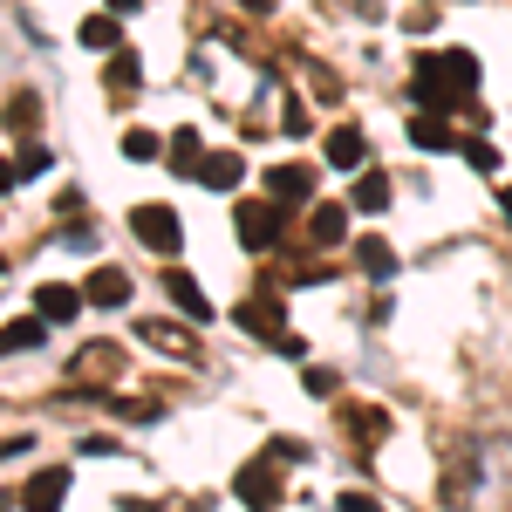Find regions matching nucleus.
<instances>
[{"label":"nucleus","instance_id":"1","mask_svg":"<svg viewBox=\"0 0 512 512\" xmlns=\"http://www.w3.org/2000/svg\"><path fill=\"white\" fill-rule=\"evenodd\" d=\"M410 89H417L424 110H444V117H451V110L478 89V62L465 55V48H451V55H424L417 76H410Z\"/></svg>","mask_w":512,"mask_h":512},{"label":"nucleus","instance_id":"2","mask_svg":"<svg viewBox=\"0 0 512 512\" xmlns=\"http://www.w3.org/2000/svg\"><path fill=\"white\" fill-rule=\"evenodd\" d=\"M130 233L144 239L151 253H178V246H185V219H178L171 205H137V212H130Z\"/></svg>","mask_w":512,"mask_h":512},{"label":"nucleus","instance_id":"3","mask_svg":"<svg viewBox=\"0 0 512 512\" xmlns=\"http://www.w3.org/2000/svg\"><path fill=\"white\" fill-rule=\"evenodd\" d=\"M280 226H287V205H280V198H246V205H239V239H246L253 253H267L280 239Z\"/></svg>","mask_w":512,"mask_h":512},{"label":"nucleus","instance_id":"4","mask_svg":"<svg viewBox=\"0 0 512 512\" xmlns=\"http://www.w3.org/2000/svg\"><path fill=\"white\" fill-rule=\"evenodd\" d=\"M55 499H69V472H62V465H41V472L21 485V506H28V512H48Z\"/></svg>","mask_w":512,"mask_h":512},{"label":"nucleus","instance_id":"5","mask_svg":"<svg viewBox=\"0 0 512 512\" xmlns=\"http://www.w3.org/2000/svg\"><path fill=\"white\" fill-rule=\"evenodd\" d=\"M410 144L417 151H458V130L444 123V110H417L410 117Z\"/></svg>","mask_w":512,"mask_h":512},{"label":"nucleus","instance_id":"6","mask_svg":"<svg viewBox=\"0 0 512 512\" xmlns=\"http://www.w3.org/2000/svg\"><path fill=\"white\" fill-rule=\"evenodd\" d=\"M239 178H246V158L239 151H205V164H198V185L205 192H233Z\"/></svg>","mask_w":512,"mask_h":512},{"label":"nucleus","instance_id":"7","mask_svg":"<svg viewBox=\"0 0 512 512\" xmlns=\"http://www.w3.org/2000/svg\"><path fill=\"white\" fill-rule=\"evenodd\" d=\"M280 465V458H274ZM274 465H246V472L233 478V492L246 499V506H280V478H274Z\"/></svg>","mask_w":512,"mask_h":512},{"label":"nucleus","instance_id":"8","mask_svg":"<svg viewBox=\"0 0 512 512\" xmlns=\"http://www.w3.org/2000/svg\"><path fill=\"white\" fill-rule=\"evenodd\" d=\"M164 294H171V301H178L192 321H212V301H205V287H198L185 267H164Z\"/></svg>","mask_w":512,"mask_h":512},{"label":"nucleus","instance_id":"9","mask_svg":"<svg viewBox=\"0 0 512 512\" xmlns=\"http://www.w3.org/2000/svg\"><path fill=\"white\" fill-rule=\"evenodd\" d=\"M267 192L280 205H301V198H315V171L308 164H280V171H267Z\"/></svg>","mask_w":512,"mask_h":512},{"label":"nucleus","instance_id":"10","mask_svg":"<svg viewBox=\"0 0 512 512\" xmlns=\"http://www.w3.org/2000/svg\"><path fill=\"white\" fill-rule=\"evenodd\" d=\"M82 294H89V308H123V301H130V274H123V267H96Z\"/></svg>","mask_w":512,"mask_h":512},{"label":"nucleus","instance_id":"11","mask_svg":"<svg viewBox=\"0 0 512 512\" xmlns=\"http://www.w3.org/2000/svg\"><path fill=\"white\" fill-rule=\"evenodd\" d=\"M82 301H89V294H76L69 280H48V287L35 294V308H41L48 321H76V315H82Z\"/></svg>","mask_w":512,"mask_h":512},{"label":"nucleus","instance_id":"12","mask_svg":"<svg viewBox=\"0 0 512 512\" xmlns=\"http://www.w3.org/2000/svg\"><path fill=\"white\" fill-rule=\"evenodd\" d=\"M308 239H315V246H335V239H349V205H315V219H308Z\"/></svg>","mask_w":512,"mask_h":512},{"label":"nucleus","instance_id":"13","mask_svg":"<svg viewBox=\"0 0 512 512\" xmlns=\"http://www.w3.org/2000/svg\"><path fill=\"white\" fill-rule=\"evenodd\" d=\"M233 321H239V328H253V335H267V342H274L280 328H287L274 301H239V308H233Z\"/></svg>","mask_w":512,"mask_h":512},{"label":"nucleus","instance_id":"14","mask_svg":"<svg viewBox=\"0 0 512 512\" xmlns=\"http://www.w3.org/2000/svg\"><path fill=\"white\" fill-rule=\"evenodd\" d=\"M355 260H362V274H376V280H390V274H396L390 239H355Z\"/></svg>","mask_w":512,"mask_h":512},{"label":"nucleus","instance_id":"15","mask_svg":"<svg viewBox=\"0 0 512 512\" xmlns=\"http://www.w3.org/2000/svg\"><path fill=\"white\" fill-rule=\"evenodd\" d=\"M41 335H48V315H35V321H7V328H0V355H7V349H41Z\"/></svg>","mask_w":512,"mask_h":512},{"label":"nucleus","instance_id":"16","mask_svg":"<svg viewBox=\"0 0 512 512\" xmlns=\"http://www.w3.org/2000/svg\"><path fill=\"white\" fill-rule=\"evenodd\" d=\"M362 151H369V144H362V130H349V123L328 137V164H342V171H355V164H362Z\"/></svg>","mask_w":512,"mask_h":512},{"label":"nucleus","instance_id":"17","mask_svg":"<svg viewBox=\"0 0 512 512\" xmlns=\"http://www.w3.org/2000/svg\"><path fill=\"white\" fill-rule=\"evenodd\" d=\"M198 164H205V151H198V130H171V171L198 178Z\"/></svg>","mask_w":512,"mask_h":512},{"label":"nucleus","instance_id":"18","mask_svg":"<svg viewBox=\"0 0 512 512\" xmlns=\"http://www.w3.org/2000/svg\"><path fill=\"white\" fill-rule=\"evenodd\" d=\"M137 335H144V342H158V349H178V355H192V335H185V328H171V321H144Z\"/></svg>","mask_w":512,"mask_h":512},{"label":"nucleus","instance_id":"19","mask_svg":"<svg viewBox=\"0 0 512 512\" xmlns=\"http://www.w3.org/2000/svg\"><path fill=\"white\" fill-rule=\"evenodd\" d=\"M82 48H117V7L96 14V21H82Z\"/></svg>","mask_w":512,"mask_h":512},{"label":"nucleus","instance_id":"20","mask_svg":"<svg viewBox=\"0 0 512 512\" xmlns=\"http://www.w3.org/2000/svg\"><path fill=\"white\" fill-rule=\"evenodd\" d=\"M355 212H390V178H362L355 185Z\"/></svg>","mask_w":512,"mask_h":512},{"label":"nucleus","instance_id":"21","mask_svg":"<svg viewBox=\"0 0 512 512\" xmlns=\"http://www.w3.org/2000/svg\"><path fill=\"white\" fill-rule=\"evenodd\" d=\"M110 89H137V55L117 48V62H110Z\"/></svg>","mask_w":512,"mask_h":512},{"label":"nucleus","instance_id":"22","mask_svg":"<svg viewBox=\"0 0 512 512\" xmlns=\"http://www.w3.org/2000/svg\"><path fill=\"white\" fill-rule=\"evenodd\" d=\"M123 158H158V137H151V130H130V137H123Z\"/></svg>","mask_w":512,"mask_h":512},{"label":"nucleus","instance_id":"23","mask_svg":"<svg viewBox=\"0 0 512 512\" xmlns=\"http://www.w3.org/2000/svg\"><path fill=\"white\" fill-rule=\"evenodd\" d=\"M267 349H280V355H287V362H301V355H308V342H301L294 328H280V335H274V342H267Z\"/></svg>","mask_w":512,"mask_h":512},{"label":"nucleus","instance_id":"24","mask_svg":"<svg viewBox=\"0 0 512 512\" xmlns=\"http://www.w3.org/2000/svg\"><path fill=\"white\" fill-rule=\"evenodd\" d=\"M35 117H41L35 96H14V130H35Z\"/></svg>","mask_w":512,"mask_h":512},{"label":"nucleus","instance_id":"25","mask_svg":"<svg viewBox=\"0 0 512 512\" xmlns=\"http://www.w3.org/2000/svg\"><path fill=\"white\" fill-rule=\"evenodd\" d=\"M35 171H48V151H41V144H28V151H21V178H35Z\"/></svg>","mask_w":512,"mask_h":512},{"label":"nucleus","instance_id":"26","mask_svg":"<svg viewBox=\"0 0 512 512\" xmlns=\"http://www.w3.org/2000/svg\"><path fill=\"white\" fill-rule=\"evenodd\" d=\"M465 158H472L478 171H492V164H499V151H492V144H465Z\"/></svg>","mask_w":512,"mask_h":512},{"label":"nucleus","instance_id":"27","mask_svg":"<svg viewBox=\"0 0 512 512\" xmlns=\"http://www.w3.org/2000/svg\"><path fill=\"white\" fill-rule=\"evenodd\" d=\"M14 185H21V164H7V158H0V192H14Z\"/></svg>","mask_w":512,"mask_h":512},{"label":"nucleus","instance_id":"28","mask_svg":"<svg viewBox=\"0 0 512 512\" xmlns=\"http://www.w3.org/2000/svg\"><path fill=\"white\" fill-rule=\"evenodd\" d=\"M499 212H506V219H512V185H506V192H499Z\"/></svg>","mask_w":512,"mask_h":512},{"label":"nucleus","instance_id":"29","mask_svg":"<svg viewBox=\"0 0 512 512\" xmlns=\"http://www.w3.org/2000/svg\"><path fill=\"white\" fill-rule=\"evenodd\" d=\"M110 7H117V14H123V7H137V0H110Z\"/></svg>","mask_w":512,"mask_h":512},{"label":"nucleus","instance_id":"30","mask_svg":"<svg viewBox=\"0 0 512 512\" xmlns=\"http://www.w3.org/2000/svg\"><path fill=\"white\" fill-rule=\"evenodd\" d=\"M246 7H267V0H246Z\"/></svg>","mask_w":512,"mask_h":512}]
</instances>
